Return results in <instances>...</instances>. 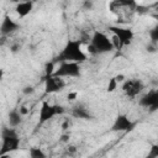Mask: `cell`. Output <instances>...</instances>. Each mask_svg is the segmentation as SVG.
I'll return each instance as SVG.
<instances>
[{
    "instance_id": "3957f363",
    "label": "cell",
    "mask_w": 158,
    "mask_h": 158,
    "mask_svg": "<svg viewBox=\"0 0 158 158\" xmlns=\"http://www.w3.org/2000/svg\"><path fill=\"white\" fill-rule=\"evenodd\" d=\"M20 147V138L14 127L4 128L1 133V148L0 156H7L11 152L17 151Z\"/></svg>"
},
{
    "instance_id": "ffe728a7",
    "label": "cell",
    "mask_w": 158,
    "mask_h": 158,
    "mask_svg": "<svg viewBox=\"0 0 158 158\" xmlns=\"http://www.w3.org/2000/svg\"><path fill=\"white\" fill-rule=\"evenodd\" d=\"M22 93H23L25 95L33 94V93H35V88H33V86H25V88L22 89Z\"/></svg>"
},
{
    "instance_id": "7c38bea8",
    "label": "cell",
    "mask_w": 158,
    "mask_h": 158,
    "mask_svg": "<svg viewBox=\"0 0 158 158\" xmlns=\"http://www.w3.org/2000/svg\"><path fill=\"white\" fill-rule=\"evenodd\" d=\"M135 127V123L126 116V115H118L112 125L114 131H122V132H128Z\"/></svg>"
},
{
    "instance_id": "e0dca14e",
    "label": "cell",
    "mask_w": 158,
    "mask_h": 158,
    "mask_svg": "<svg viewBox=\"0 0 158 158\" xmlns=\"http://www.w3.org/2000/svg\"><path fill=\"white\" fill-rule=\"evenodd\" d=\"M149 37H151V42H154L157 43L158 41V27H153L151 31H149Z\"/></svg>"
},
{
    "instance_id": "7a4b0ae2",
    "label": "cell",
    "mask_w": 158,
    "mask_h": 158,
    "mask_svg": "<svg viewBox=\"0 0 158 158\" xmlns=\"http://www.w3.org/2000/svg\"><path fill=\"white\" fill-rule=\"evenodd\" d=\"M114 44L112 41L101 31H95L90 37V44L88 46V52L90 54H104L112 52Z\"/></svg>"
},
{
    "instance_id": "ac0fdd59",
    "label": "cell",
    "mask_w": 158,
    "mask_h": 158,
    "mask_svg": "<svg viewBox=\"0 0 158 158\" xmlns=\"http://www.w3.org/2000/svg\"><path fill=\"white\" fill-rule=\"evenodd\" d=\"M117 80L115 79V78H111L110 80H109V85H107V91H114L116 88H117Z\"/></svg>"
},
{
    "instance_id": "6da1fadb",
    "label": "cell",
    "mask_w": 158,
    "mask_h": 158,
    "mask_svg": "<svg viewBox=\"0 0 158 158\" xmlns=\"http://www.w3.org/2000/svg\"><path fill=\"white\" fill-rule=\"evenodd\" d=\"M83 40H68L63 49L56 58V62H75L83 63L86 60V54L81 49Z\"/></svg>"
},
{
    "instance_id": "5bb4252c",
    "label": "cell",
    "mask_w": 158,
    "mask_h": 158,
    "mask_svg": "<svg viewBox=\"0 0 158 158\" xmlns=\"http://www.w3.org/2000/svg\"><path fill=\"white\" fill-rule=\"evenodd\" d=\"M22 115H21V112H20V110L19 109H14V110H11L10 112H9V115H7V122H9V126L10 127H17V126H20L21 125V122H22Z\"/></svg>"
},
{
    "instance_id": "44dd1931",
    "label": "cell",
    "mask_w": 158,
    "mask_h": 158,
    "mask_svg": "<svg viewBox=\"0 0 158 158\" xmlns=\"http://www.w3.org/2000/svg\"><path fill=\"white\" fill-rule=\"evenodd\" d=\"M149 157H158V147L157 146H153L152 147V152L148 154Z\"/></svg>"
},
{
    "instance_id": "8992f818",
    "label": "cell",
    "mask_w": 158,
    "mask_h": 158,
    "mask_svg": "<svg viewBox=\"0 0 158 158\" xmlns=\"http://www.w3.org/2000/svg\"><path fill=\"white\" fill-rule=\"evenodd\" d=\"M110 9L112 12L120 16L123 14L131 15L138 9V5L135 0H114L110 2Z\"/></svg>"
},
{
    "instance_id": "484cf974",
    "label": "cell",
    "mask_w": 158,
    "mask_h": 158,
    "mask_svg": "<svg viewBox=\"0 0 158 158\" xmlns=\"http://www.w3.org/2000/svg\"><path fill=\"white\" fill-rule=\"evenodd\" d=\"M4 78V70L2 69H0V81H1V79Z\"/></svg>"
},
{
    "instance_id": "9a60e30c",
    "label": "cell",
    "mask_w": 158,
    "mask_h": 158,
    "mask_svg": "<svg viewBox=\"0 0 158 158\" xmlns=\"http://www.w3.org/2000/svg\"><path fill=\"white\" fill-rule=\"evenodd\" d=\"M72 115H73L75 118H81V120H90V118L93 117L91 114H90V111H89L86 107L81 106V105L74 106L73 110H72Z\"/></svg>"
},
{
    "instance_id": "cb8c5ba5",
    "label": "cell",
    "mask_w": 158,
    "mask_h": 158,
    "mask_svg": "<svg viewBox=\"0 0 158 158\" xmlns=\"http://www.w3.org/2000/svg\"><path fill=\"white\" fill-rule=\"evenodd\" d=\"M123 78H125V77H123V75H121V74H120V75H117V77H115V79L117 80V83L123 81Z\"/></svg>"
},
{
    "instance_id": "5b68a950",
    "label": "cell",
    "mask_w": 158,
    "mask_h": 158,
    "mask_svg": "<svg viewBox=\"0 0 158 158\" xmlns=\"http://www.w3.org/2000/svg\"><path fill=\"white\" fill-rule=\"evenodd\" d=\"M81 73L79 63L75 62H59L57 70L53 72L54 75L60 78H77Z\"/></svg>"
},
{
    "instance_id": "ba28073f",
    "label": "cell",
    "mask_w": 158,
    "mask_h": 158,
    "mask_svg": "<svg viewBox=\"0 0 158 158\" xmlns=\"http://www.w3.org/2000/svg\"><path fill=\"white\" fill-rule=\"evenodd\" d=\"M64 110L62 106L59 105H51L47 101L42 102V106L40 109V122L43 123L46 121H49L51 118H53L54 116L62 114Z\"/></svg>"
},
{
    "instance_id": "52a82bcc",
    "label": "cell",
    "mask_w": 158,
    "mask_h": 158,
    "mask_svg": "<svg viewBox=\"0 0 158 158\" xmlns=\"http://www.w3.org/2000/svg\"><path fill=\"white\" fill-rule=\"evenodd\" d=\"M144 89V84L141 79H127L123 80L122 84V90L126 96L128 98H136L139 95Z\"/></svg>"
},
{
    "instance_id": "603a6c76",
    "label": "cell",
    "mask_w": 158,
    "mask_h": 158,
    "mask_svg": "<svg viewBox=\"0 0 158 158\" xmlns=\"http://www.w3.org/2000/svg\"><path fill=\"white\" fill-rule=\"evenodd\" d=\"M19 110H20V112H21V115H22V116H25V115H27V114H28V110H27V107H26V106H21Z\"/></svg>"
},
{
    "instance_id": "8fae6325",
    "label": "cell",
    "mask_w": 158,
    "mask_h": 158,
    "mask_svg": "<svg viewBox=\"0 0 158 158\" xmlns=\"http://www.w3.org/2000/svg\"><path fill=\"white\" fill-rule=\"evenodd\" d=\"M138 104H139L141 106L146 107V109L156 110V107L158 106V90H156V89L149 90L147 94H144V95L139 99Z\"/></svg>"
},
{
    "instance_id": "2e32d148",
    "label": "cell",
    "mask_w": 158,
    "mask_h": 158,
    "mask_svg": "<svg viewBox=\"0 0 158 158\" xmlns=\"http://www.w3.org/2000/svg\"><path fill=\"white\" fill-rule=\"evenodd\" d=\"M28 156L32 157V158H43V157H46V154L42 152L41 148H31L28 151Z\"/></svg>"
},
{
    "instance_id": "30bf717a",
    "label": "cell",
    "mask_w": 158,
    "mask_h": 158,
    "mask_svg": "<svg viewBox=\"0 0 158 158\" xmlns=\"http://www.w3.org/2000/svg\"><path fill=\"white\" fill-rule=\"evenodd\" d=\"M20 27V23L16 22L14 19H11L9 15L4 16V19L1 20V23H0V36H4V37H7L10 36L11 33L16 32Z\"/></svg>"
},
{
    "instance_id": "d4e9b609",
    "label": "cell",
    "mask_w": 158,
    "mask_h": 158,
    "mask_svg": "<svg viewBox=\"0 0 158 158\" xmlns=\"http://www.w3.org/2000/svg\"><path fill=\"white\" fill-rule=\"evenodd\" d=\"M84 6H85V7H89V9H90V7L93 6V2H91L90 0H86V1H85V5H84Z\"/></svg>"
},
{
    "instance_id": "7402d4cb",
    "label": "cell",
    "mask_w": 158,
    "mask_h": 158,
    "mask_svg": "<svg viewBox=\"0 0 158 158\" xmlns=\"http://www.w3.org/2000/svg\"><path fill=\"white\" fill-rule=\"evenodd\" d=\"M77 96H78V93H77V91H73V93H69V94H68V99H69V100H75Z\"/></svg>"
},
{
    "instance_id": "d6986e66",
    "label": "cell",
    "mask_w": 158,
    "mask_h": 158,
    "mask_svg": "<svg viewBox=\"0 0 158 158\" xmlns=\"http://www.w3.org/2000/svg\"><path fill=\"white\" fill-rule=\"evenodd\" d=\"M147 51L151 52V53H154V52L157 51V43H154V42H149V43L147 44Z\"/></svg>"
},
{
    "instance_id": "4fadbf2b",
    "label": "cell",
    "mask_w": 158,
    "mask_h": 158,
    "mask_svg": "<svg viewBox=\"0 0 158 158\" xmlns=\"http://www.w3.org/2000/svg\"><path fill=\"white\" fill-rule=\"evenodd\" d=\"M33 10V2L31 0H26V1H20L16 7L15 11L20 17H26L27 15L31 14V11Z\"/></svg>"
},
{
    "instance_id": "277c9868",
    "label": "cell",
    "mask_w": 158,
    "mask_h": 158,
    "mask_svg": "<svg viewBox=\"0 0 158 158\" xmlns=\"http://www.w3.org/2000/svg\"><path fill=\"white\" fill-rule=\"evenodd\" d=\"M111 32L114 33L112 36V44L114 48H122L125 46H128L132 40H133V32L130 28H123V27H117V26H111L110 27Z\"/></svg>"
},
{
    "instance_id": "9c48e42d",
    "label": "cell",
    "mask_w": 158,
    "mask_h": 158,
    "mask_svg": "<svg viewBox=\"0 0 158 158\" xmlns=\"http://www.w3.org/2000/svg\"><path fill=\"white\" fill-rule=\"evenodd\" d=\"M65 86V81L63 78L57 77L54 74L47 75L46 80H44V91L47 94H53V93H58L60 90H63Z\"/></svg>"
}]
</instances>
